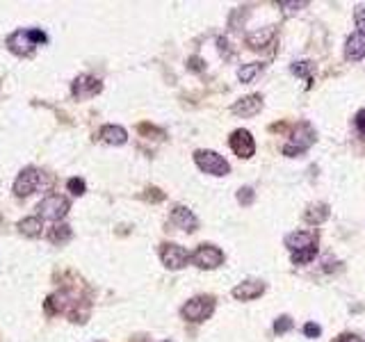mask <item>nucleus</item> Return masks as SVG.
I'll return each instance as SVG.
<instances>
[{
	"instance_id": "obj_23",
	"label": "nucleus",
	"mask_w": 365,
	"mask_h": 342,
	"mask_svg": "<svg viewBox=\"0 0 365 342\" xmlns=\"http://www.w3.org/2000/svg\"><path fill=\"white\" fill-rule=\"evenodd\" d=\"M315 253H318V246L303 249V251L292 253V263H295V265H306V263H311V261H313V258H315Z\"/></svg>"
},
{
	"instance_id": "obj_12",
	"label": "nucleus",
	"mask_w": 365,
	"mask_h": 342,
	"mask_svg": "<svg viewBox=\"0 0 365 342\" xmlns=\"http://www.w3.org/2000/svg\"><path fill=\"white\" fill-rule=\"evenodd\" d=\"M286 246L290 249L292 253L303 251V249L318 246V235L315 233H306V231H295L286 237Z\"/></svg>"
},
{
	"instance_id": "obj_33",
	"label": "nucleus",
	"mask_w": 365,
	"mask_h": 342,
	"mask_svg": "<svg viewBox=\"0 0 365 342\" xmlns=\"http://www.w3.org/2000/svg\"><path fill=\"white\" fill-rule=\"evenodd\" d=\"M151 194H146L149 196V199H153V201H162V199H165V194H160V190H149Z\"/></svg>"
},
{
	"instance_id": "obj_7",
	"label": "nucleus",
	"mask_w": 365,
	"mask_h": 342,
	"mask_svg": "<svg viewBox=\"0 0 365 342\" xmlns=\"http://www.w3.org/2000/svg\"><path fill=\"white\" fill-rule=\"evenodd\" d=\"M160 258H162V263H165L167 269H180L192 261L187 249L180 246V244H162Z\"/></svg>"
},
{
	"instance_id": "obj_32",
	"label": "nucleus",
	"mask_w": 365,
	"mask_h": 342,
	"mask_svg": "<svg viewBox=\"0 0 365 342\" xmlns=\"http://www.w3.org/2000/svg\"><path fill=\"white\" fill-rule=\"evenodd\" d=\"M187 67H190L192 71H204V59H201V57H190Z\"/></svg>"
},
{
	"instance_id": "obj_35",
	"label": "nucleus",
	"mask_w": 365,
	"mask_h": 342,
	"mask_svg": "<svg viewBox=\"0 0 365 342\" xmlns=\"http://www.w3.org/2000/svg\"><path fill=\"white\" fill-rule=\"evenodd\" d=\"M0 222H3V215H0Z\"/></svg>"
},
{
	"instance_id": "obj_27",
	"label": "nucleus",
	"mask_w": 365,
	"mask_h": 342,
	"mask_svg": "<svg viewBox=\"0 0 365 342\" xmlns=\"http://www.w3.org/2000/svg\"><path fill=\"white\" fill-rule=\"evenodd\" d=\"M354 21H357L359 33L365 35V5H359V7H357V12H354Z\"/></svg>"
},
{
	"instance_id": "obj_21",
	"label": "nucleus",
	"mask_w": 365,
	"mask_h": 342,
	"mask_svg": "<svg viewBox=\"0 0 365 342\" xmlns=\"http://www.w3.org/2000/svg\"><path fill=\"white\" fill-rule=\"evenodd\" d=\"M71 235H74V231H71V226L59 224V226H53V228H50L48 240L53 242V244H64V242L71 240Z\"/></svg>"
},
{
	"instance_id": "obj_3",
	"label": "nucleus",
	"mask_w": 365,
	"mask_h": 342,
	"mask_svg": "<svg viewBox=\"0 0 365 342\" xmlns=\"http://www.w3.org/2000/svg\"><path fill=\"white\" fill-rule=\"evenodd\" d=\"M313 144H315V130L311 128V123H299L295 130V139H292V144L283 147V153H286L288 158H297L303 151H308Z\"/></svg>"
},
{
	"instance_id": "obj_25",
	"label": "nucleus",
	"mask_w": 365,
	"mask_h": 342,
	"mask_svg": "<svg viewBox=\"0 0 365 342\" xmlns=\"http://www.w3.org/2000/svg\"><path fill=\"white\" fill-rule=\"evenodd\" d=\"M290 329H292V319L288 315H283V317L277 319V322H274V331H277L279 336L286 334V331H290Z\"/></svg>"
},
{
	"instance_id": "obj_15",
	"label": "nucleus",
	"mask_w": 365,
	"mask_h": 342,
	"mask_svg": "<svg viewBox=\"0 0 365 342\" xmlns=\"http://www.w3.org/2000/svg\"><path fill=\"white\" fill-rule=\"evenodd\" d=\"M262 292H265V285L258 281H245L233 287V297L240 299V302H251V299L260 297Z\"/></svg>"
},
{
	"instance_id": "obj_30",
	"label": "nucleus",
	"mask_w": 365,
	"mask_h": 342,
	"mask_svg": "<svg viewBox=\"0 0 365 342\" xmlns=\"http://www.w3.org/2000/svg\"><path fill=\"white\" fill-rule=\"evenodd\" d=\"M303 334H306L308 338H318V336L322 334V329H320L318 324H313V322H308L306 326H303Z\"/></svg>"
},
{
	"instance_id": "obj_8",
	"label": "nucleus",
	"mask_w": 365,
	"mask_h": 342,
	"mask_svg": "<svg viewBox=\"0 0 365 342\" xmlns=\"http://www.w3.org/2000/svg\"><path fill=\"white\" fill-rule=\"evenodd\" d=\"M39 183H42V173H39L35 167H28V169H23L21 173H18V178L14 181V194L16 196L33 194L39 188Z\"/></svg>"
},
{
	"instance_id": "obj_9",
	"label": "nucleus",
	"mask_w": 365,
	"mask_h": 342,
	"mask_svg": "<svg viewBox=\"0 0 365 342\" xmlns=\"http://www.w3.org/2000/svg\"><path fill=\"white\" fill-rule=\"evenodd\" d=\"M100 89H103L100 80L98 78H91V76H78L74 80V85H71V91H74V96L80 98V101L100 94Z\"/></svg>"
},
{
	"instance_id": "obj_11",
	"label": "nucleus",
	"mask_w": 365,
	"mask_h": 342,
	"mask_svg": "<svg viewBox=\"0 0 365 342\" xmlns=\"http://www.w3.org/2000/svg\"><path fill=\"white\" fill-rule=\"evenodd\" d=\"M262 110V96L260 94H251V96H245L240 98L238 103H233L231 112L238 114V117H253V114H258Z\"/></svg>"
},
{
	"instance_id": "obj_31",
	"label": "nucleus",
	"mask_w": 365,
	"mask_h": 342,
	"mask_svg": "<svg viewBox=\"0 0 365 342\" xmlns=\"http://www.w3.org/2000/svg\"><path fill=\"white\" fill-rule=\"evenodd\" d=\"M354 123H357L359 132H361V135H365V110H361V112L357 114V119H354Z\"/></svg>"
},
{
	"instance_id": "obj_16",
	"label": "nucleus",
	"mask_w": 365,
	"mask_h": 342,
	"mask_svg": "<svg viewBox=\"0 0 365 342\" xmlns=\"http://www.w3.org/2000/svg\"><path fill=\"white\" fill-rule=\"evenodd\" d=\"M100 139L105 144H112V147H121V144L128 142V132L121 126H103L100 128Z\"/></svg>"
},
{
	"instance_id": "obj_6",
	"label": "nucleus",
	"mask_w": 365,
	"mask_h": 342,
	"mask_svg": "<svg viewBox=\"0 0 365 342\" xmlns=\"http://www.w3.org/2000/svg\"><path fill=\"white\" fill-rule=\"evenodd\" d=\"M192 263L199 269H215L224 263V251L215 244H201L195 253H192Z\"/></svg>"
},
{
	"instance_id": "obj_18",
	"label": "nucleus",
	"mask_w": 365,
	"mask_h": 342,
	"mask_svg": "<svg viewBox=\"0 0 365 342\" xmlns=\"http://www.w3.org/2000/svg\"><path fill=\"white\" fill-rule=\"evenodd\" d=\"M18 233L25 235V237H39L42 235V220H37V217H25V220L18 222Z\"/></svg>"
},
{
	"instance_id": "obj_29",
	"label": "nucleus",
	"mask_w": 365,
	"mask_h": 342,
	"mask_svg": "<svg viewBox=\"0 0 365 342\" xmlns=\"http://www.w3.org/2000/svg\"><path fill=\"white\" fill-rule=\"evenodd\" d=\"M238 201H240L242 205H249V203L253 201V190H251V188L240 190V192H238Z\"/></svg>"
},
{
	"instance_id": "obj_13",
	"label": "nucleus",
	"mask_w": 365,
	"mask_h": 342,
	"mask_svg": "<svg viewBox=\"0 0 365 342\" xmlns=\"http://www.w3.org/2000/svg\"><path fill=\"white\" fill-rule=\"evenodd\" d=\"M171 224L178 226V228H182V231H187V233L197 231V226H199L195 212L187 210L185 205H176V208L171 210Z\"/></svg>"
},
{
	"instance_id": "obj_34",
	"label": "nucleus",
	"mask_w": 365,
	"mask_h": 342,
	"mask_svg": "<svg viewBox=\"0 0 365 342\" xmlns=\"http://www.w3.org/2000/svg\"><path fill=\"white\" fill-rule=\"evenodd\" d=\"M338 342H365V340H361L357 336H342V338H338Z\"/></svg>"
},
{
	"instance_id": "obj_4",
	"label": "nucleus",
	"mask_w": 365,
	"mask_h": 342,
	"mask_svg": "<svg viewBox=\"0 0 365 342\" xmlns=\"http://www.w3.org/2000/svg\"><path fill=\"white\" fill-rule=\"evenodd\" d=\"M215 310V299L212 297H195L182 306V317L190 322H206Z\"/></svg>"
},
{
	"instance_id": "obj_22",
	"label": "nucleus",
	"mask_w": 365,
	"mask_h": 342,
	"mask_svg": "<svg viewBox=\"0 0 365 342\" xmlns=\"http://www.w3.org/2000/svg\"><path fill=\"white\" fill-rule=\"evenodd\" d=\"M260 71H262V64H258V62H251V64H245V67L238 71V78L242 82H251L253 78L260 74Z\"/></svg>"
},
{
	"instance_id": "obj_19",
	"label": "nucleus",
	"mask_w": 365,
	"mask_h": 342,
	"mask_svg": "<svg viewBox=\"0 0 365 342\" xmlns=\"http://www.w3.org/2000/svg\"><path fill=\"white\" fill-rule=\"evenodd\" d=\"M71 302H69V295L66 292H57V295H50L48 299H46V313L48 315H57V313H62V310L69 306Z\"/></svg>"
},
{
	"instance_id": "obj_17",
	"label": "nucleus",
	"mask_w": 365,
	"mask_h": 342,
	"mask_svg": "<svg viewBox=\"0 0 365 342\" xmlns=\"http://www.w3.org/2000/svg\"><path fill=\"white\" fill-rule=\"evenodd\" d=\"M329 205L327 203H313L306 208V212H303V220H306L308 224H322L329 220Z\"/></svg>"
},
{
	"instance_id": "obj_28",
	"label": "nucleus",
	"mask_w": 365,
	"mask_h": 342,
	"mask_svg": "<svg viewBox=\"0 0 365 342\" xmlns=\"http://www.w3.org/2000/svg\"><path fill=\"white\" fill-rule=\"evenodd\" d=\"M306 5H308L306 0H299V3H288V0H281V3H279V7H283V9H286V14H292V12H297L299 7H306Z\"/></svg>"
},
{
	"instance_id": "obj_2",
	"label": "nucleus",
	"mask_w": 365,
	"mask_h": 342,
	"mask_svg": "<svg viewBox=\"0 0 365 342\" xmlns=\"http://www.w3.org/2000/svg\"><path fill=\"white\" fill-rule=\"evenodd\" d=\"M195 162H197V167L201 171H206L210 176H226L231 171L228 167V162L221 158L219 153L215 151H208V149H201L195 153Z\"/></svg>"
},
{
	"instance_id": "obj_5",
	"label": "nucleus",
	"mask_w": 365,
	"mask_h": 342,
	"mask_svg": "<svg viewBox=\"0 0 365 342\" xmlns=\"http://www.w3.org/2000/svg\"><path fill=\"white\" fill-rule=\"evenodd\" d=\"M37 210H39V217H42V220L59 222V220H64L66 212H69V201L59 194H50L37 205Z\"/></svg>"
},
{
	"instance_id": "obj_10",
	"label": "nucleus",
	"mask_w": 365,
	"mask_h": 342,
	"mask_svg": "<svg viewBox=\"0 0 365 342\" xmlns=\"http://www.w3.org/2000/svg\"><path fill=\"white\" fill-rule=\"evenodd\" d=\"M231 149L236 155H240V158H251L253 153H256V144H253V137L249 130H236L231 135Z\"/></svg>"
},
{
	"instance_id": "obj_1",
	"label": "nucleus",
	"mask_w": 365,
	"mask_h": 342,
	"mask_svg": "<svg viewBox=\"0 0 365 342\" xmlns=\"http://www.w3.org/2000/svg\"><path fill=\"white\" fill-rule=\"evenodd\" d=\"M46 41H48V37H46L44 30L33 28V30H16L14 35H9L7 37V46L14 55L25 57V55L33 53L39 44H46Z\"/></svg>"
},
{
	"instance_id": "obj_20",
	"label": "nucleus",
	"mask_w": 365,
	"mask_h": 342,
	"mask_svg": "<svg viewBox=\"0 0 365 342\" xmlns=\"http://www.w3.org/2000/svg\"><path fill=\"white\" fill-rule=\"evenodd\" d=\"M274 37V28H265V30H262V33H260V30H258V33H251L249 37H247V44L253 48V50H258V48H265V44H267V41Z\"/></svg>"
},
{
	"instance_id": "obj_26",
	"label": "nucleus",
	"mask_w": 365,
	"mask_h": 342,
	"mask_svg": "<svg viewBox=\"0 0 365 342\" xmlns=\"http://www.w3.org/2000/svg\"><path fill=\"white\" fill-rule=\"evenodd\" d=\"M69 190H71V194L83 196L85 194V181L83 178H71L69 181Z\"/></svg>"
},
{
	"instance_id": "obj_24",
	"label": "nucleus",
	"mask_w": 365,
	"mask_h": 342,
	"mask_svg": "<svg viewBox=\"0 0 365 342\" xmlns=\"http://www.w3.org/2000/svg\"><path fill=\"white\" fill-rule=\"evenodd\" d=\"M311 62H295V64H292V74H297V76H301V78H306L308 82L313 80L311 78Z\"/></svg>"
},
{
	"instance_id": "obj_14",
	"label": "nucleus",
	"mask_w": 365,
	"mask_h": 342,
	"mask_svg": "<svg viewBox=\"0 0 365 342\" xmlns=\"http://www.w3.org/2000/svg\"><path fill=\"white\" fill-rule=\"evenodd\" d=\"M344 57L349 62H359L365 57V35L354 33L347 37V44H344Z\"/></svg>"
}]
</instances>
